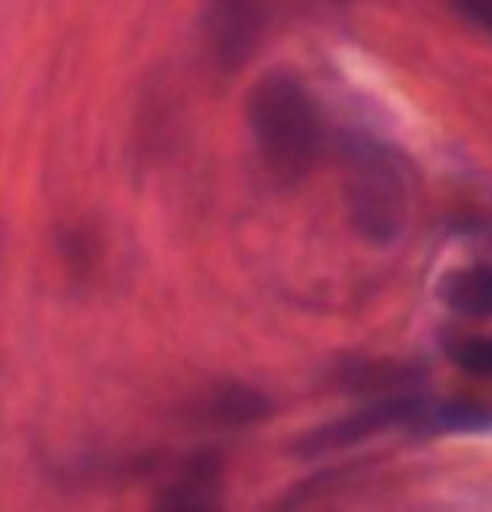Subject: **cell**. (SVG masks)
Returning <instances> with one entry per match:
<instances>
[{
	"instance_id": "obj_1",
	"label": "cell",
	"mask_w": 492,
	"mask_h": 512,
	"mask_svg": "<svg viewBox=\"0 0 492 512\" xmlns=\"http://www.w3.org/2000/svg\"><path fill=\"white\" fill-rule=\"evenodd\" d=\"M248 128L268 175L295 185L318 164L325 124L305 84L288 71H268L248 91Z\"/></svg>"
},
{
	"instance_id": "obj_2",
	"label": "cell",
	"mask_w": 492,
	"mask_h": 512,
	"mask_svg": "<svg viewBox=\"0 0 492 512\" xmlns=\"http://www.w3.org/2000/svg\"><path fill=\"white\" fill-rule=\"evenodd\" d=\"M345 168H349V215L362 241L389 248L402 238L412 211L409 164L392 144L365 131L345 138Z\"/></svg>"
},
{
	"instance_id": "obj_3",
	"label": "cell",
	"mask_w": 492,
	"mask_h": 512,
	"mask_svg": "<svg viewBox=\"0 0 492 512\" xmlns=\"http://www.w3.org/2000/svg\"><path fill=\"white\" fill-rule=\"evenodd\" d=\"M426 405H429L426 395H412V392L382 395V399L362 405V409L342 415V419H332L312 432H305L292 449L298 459H318V456H328V452L369 442L389 429H412L419 415L426 412Z\"/></svg>"
},
{
	"instance_id": "obj_4",
	"label": "cell",
	"mask_w": 492,
	"mask_h": 512,
	"mask_svg": "<svg viewBox=\"0 0 492 512\" xmlns=\"http://www.w3.org/2000/svg\"><path fill=\"white\" fill-rule=\"evenodd\" d=\"M205 31L218 64L235 71L262 41L265 0H205Z\"/></svg>"
},
{
	"instance_id": "obj_5",
	"label": "cell",
	"mask_w": 492,
	"mask_h": 512,
	"mask_svg": "<svg viewBox=\"0 0 492 512\" xmlns=\"http://www.w3.org/2000/svg\"><path fill=\"white\" fill-rule=\"evenodd\" d=\"M151 512H225V462L218 452H198L164 482Z\"/></svg>"
},
{
	"instance_id": "obj_6",
	"label": "cell",
	"mask_w": 492,
	"mask_h": 512,
	"mask_svg": "<svg viewBox=\"0 0 492 512\" xmlns=\"http://www.w3.org/2000/svg\"><path fill=\"white\" fill-rule=\"evenodd\" d=\"M205 422L218 425V429H245V425H255L272 415V402H268L265 392L252 389V385H218L215 392L205 399Z\"/></svg>"
},
{
	"instance_id": "obj_7",
	"label": "cell",
	"mask_w": 492,
	"mask_h": 512,
	"mask_svg": "<svg viewBox=\"0 0 492 512\" xmlns=\"http://www.w3.org/2000/svg\"><path fill=\"white\" fill-rule=\"evenodd\" d=\"M439 298L452 312L492 318V265H466L439 282Z\"/></svg>"
},
{
	"instance_id": "obj_8",
	"label": "cell",
	"mask_w": 492,
	"mask_h": 512,
	"mask_svg": "<svg viewBox=\"0 0 492 512\" xmlns=\"http://www.w3.org/2000/svg\"><path fill=\"white\" fill-rule=\"evenodd\" d=\"M492 429V409L479 402H446L426 405L409 432L416 436H442V432H486Z\"/></svg>"
},
{
	"instance_id": "obj_9",
	"label": "cell",
	"mask_w": 492,
	"mask_h": 512,
	"mask_svg": "<svg viewBox=\"0 0 492 512\" xmlns=\"http://www.w3.org/2000/svg\"><path fill=\"white\" fill-rule=\"evenodd\" d=\"M452 362L462 372L476 375V379H492V338L489 335L462 338L456 349H452Z\"/></svg>"
},
{
	"instance_id": "obj_10",
	"label": "cell",
	"mask_w": 492,
	"mask_h": 512,
	"mask_svg": "<svg viewBox=\"0 0 492 512\" xmlns=\"http://www.w3.org/2000/svg\"><path fill=\"white\" fill-rule=\"evenodd\" d=\"M456 11L466 17L469 24H476L479 31L492 34V0H452Z\"/></svg>"
},
{
	"instance_id": "obj_11",
	"label": "cell",
	"mask_w": 492,
	"mask_h": 512,
	"mask_svg": "<svg viewBox=\"0 0 492 512\" xmlns=\"http://www.w3.org/2000/svg\"><path fill=\"white\" fill-rule=\"evenodd\" d=\"M332 4H339V0H332Z\"/></svg>"
}]
</instances>
